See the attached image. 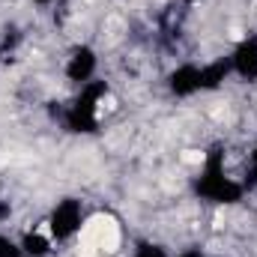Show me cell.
<instances>
[{
	"mask_svg": "<svg viewBox=\"0 0 257 257\" xmlns=\"http://www.w3.org/2000/svg\"><path fill=\"white\" fill-rule=\"evenodd\" d=\"M233 66L242 78H257V39H248L236 48L233 54Z\"/></svg>",
	"mask_w": 257,
	"mask_h": 257,
	"instance_id": "277c9868",
	"label": "cell"
},
{
	"mask_svg": "<svg viewBox=\"0 0 257 257\" xmlns=\"http://www.w3.org/2000/svg\"><path fill=\"white\" fill-rule=\"evenodd\" d=\"M254 165H257V153H254Z\"/></svg>",
	"mask_w": 257,
	"mask_h": 257,
	"instance_id": "4fadbf2b",
	"label": "cell"
},
{
	"mask_svg": "<svg viewBox=\"0 0 257 257\" xmlns=\"http://www.w3.org/2000/svg\"><path fill=\"white\" fill-rule=\"evenodd\" d=\"M81 227V203L78 200H63L57 203L54 215H51V230L57 239H69L75 230Z\"/></svg>",
	"mask_w": 257,
	"mask_h": 257,
	"instance_id": "7a4b0ae2",
	"label": "cell"
},
{
	"mask_svg": "<svg viewBox=\"0 0 257 257\" xmlns=\"http://www.w3.org/2000/svg\"><path fill=\"white\" fill-rule=\"evenodd\" d=\"M171 90L177 96H189L194 90H200V69L194 66H180L174 75H171Z\"/></svg>",
	"mask_w": 257,
	"mask_h": 257,
	"instance_id": "5b68a950",
	"label": "cell"
},
{
	"mask_svg": "<svg viewBox=\"0 0 257 257\" xmlns=\"http://www.w3.org/2000/svg\"><path fill=\"white\" fill-rule=\"evenodd\" d=\"M39 3H51V0H39Z\"/></svg>",
	"mask_w": 257,
	"mask_h": 257,
	"instance_id": "7c38bea8",
	"label": "cell"
},
{
	"mask_svg": "<svg viewBox=\"0 0 257 257\" xmlns=\"http://www.w3.org/2000/svg\"><path fill=\"white\" fill-rule=\"evenodd\" d=\"M135 257H165V254H162V248H153V245H144V248H141V251H138Z\"/></svg>",
	"mask_w": 257,
	"mask_h": 257,
	"instance_id": "9c48e42d",
	"label": "cell"
},
{
	"mask_svg": "<svg viewBox=\"0 0 257 257\" xmlns=\"http://www.w3.org/2000/svg\"><path fill=\"white\" fill-rule=\"evenodd\" d=\"M9 215V203H0V218H6Z\"/></svg>",
	"mask_w": 257,
	"mask_h": 257,
	"instance_id": "30bf717a",
	"label": "cell"
},
{
	"mask_svg": "<svg viewBox=\"0 0 257 257\" xmlns=\"http://www.w3.org/2000/svg\"><path fill=\"white\" fill-rule=\"evenodd\" d=\"M93 69H96V57H93V51H90V48H81V51H75V57L69 60L66 75H69V81L84 84V81L93 75Z\"/></svg>",
	"mask_w": 257,
	"mask_h": 257,
	"instance_id": "3957f363",
	"label": "cell"
},
{
	"mask_svg": "<svg viewBox=\"0 0 257 257\" xmlns=\"http://www.w3.org/2000/svg\"><path fill=\"white\" fill-rule=\"evenodd\" d=\"M183 257H200V254H183Z\"/></svg>",
	"mask_w": 257,
	"mask_h": 257,
	"instance_id": "8fae6325",
	"label": "cell"
},
{
	"mask_svg": "<svg viewBox=\"0 0 257 257\" xmlns=\"http://www.w3.org/2000/svg\"><path fill=\"white\" fill-rule=\"evenodd\" d=\"M227 69H230V66L224 63V60H218V63H212V66H206V69H200V90H203V87H206V90L218 87V84L224 81Z\"/></svg>",
	"mask_w": 257,
	"mask_h": 257,
	"instance_id": "8992f818",
	"label": "cell"
},
{
	"mask_svg": "<svg viewBox=\"0 0 257 257\" xmlns=\"http://www.w3.org/2000/svg\"><path fill=\"white\" fill-rule=\"evenodd\" d=\"M24 251H27V254H33V257L48 254V239H45V236H39V233H27V236H24Z\"/></svg>",
	"mask_w": 257,
	"mask_h": 257,
	"instance_id": "52a82bcc",
	"label": "cell"
},
{
	"mask_svg": "<svg viewBox=\"0 0 257 257\" xmlns=\"http://www.w3.org/2000/svg\"><path fill=\"white\" fill-rule=\"evenodd\" d=\"M197 192L203 194L206 200H215V203H233V200L242 197V189H239L230 177H224V171H221V156H212V159L206 162V171H203V177H200V183H197Z\"/></svg>",
	"mask_w": 257,
	"mask_h": 257,
	"instance_id": "6da1fadb",
	"label": "cell"
},
{
	"mask_svg": "<svg viewBox=\"0 0 257 257\" xmlns=\"http://www.w3.org/2000/svg\"><path fill=\"white\" fill-rule=\"evenodd\" d=\"M0 257H21L18 254V248H15L6 236H0Z\"/></svg>",
	"mask_w": 257,
	"mask_h": 257,
	"instance_id": "ba28073f",
	"label": "cell"
}]
</instances>
